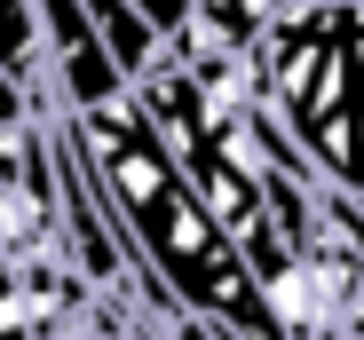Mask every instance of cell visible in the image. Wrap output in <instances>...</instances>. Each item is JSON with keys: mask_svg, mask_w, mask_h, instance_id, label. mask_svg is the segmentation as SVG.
<instances>
[{"mask_svg": "<svg viewBox=\"0 0 364 340\" xmlns=\"http://www.w3.org/2000/svg\"><path fill=\"white\" fill-rule=\"evenodd\" d=\"M80 150L103 182V206L119 214V238L135 246V261H151V277L182 301V317H214L237 340H285L246 238L206 206V190L182 175L174 143L151 127V111L135 95L111 111H87Z\"/></svg>", "mask_w": 364, "mask_h": 340, "instance_id": "cell-1", "label": "cell"}, {"mask_svg": "<svg viewBox=\"0 0 364 340\" xmlns=\"http://www.w3.org/2000/svg\"><path fill=\"white\" fill-rule=\"evenodd\" d=\"M254 79L317 175L364 198V0H309L262 48Z\"/></svg>", "mask_w": 364, "mask_h": 340, "instance_id": "cell-2", "label": "cell"}, {"mask_svg": "<svg viewBox=\"0 0 364 340\" xmlns=\"http://www.w3.org/2000/svg\"><path fill=\"white\" fill-rule=\"evenodd\" d=\"M40 40H48V87L55 103L72 111V119H87V111H111V103H127V72L111 64V48H103V24L87 0H40Z\"/></svg>", "mask_w": 364, "mask_h": 340, "instance_id": "cell-3", "label": "cell"}, {"mask_svg": "<svg viewBox=\"0 0 364 340\" xmlns=\"http://www.w3.org/2000/svg\"><path fill=\"white\" fill-rule=\"evenodd\" d=\"M87 9H95V24H103V48H111V64L119 72H127V87H143L159 64H166V55H174V40L135 9V0H87Z\"/></svg>", "mask_w": 364, "mask_h": 340, "instance_id": "cell-4", "label": "cell"}, {"mask_svg": "<svg viewBox=\"0 0 364 340\" xmlns=\"http://www.w3.org/2000/svg\"><path fill=\"white\" fill-rule=\"evenodd\" d=\"M0 64L16 79H32L40 95H55L48 87V40H40V0H0Z\"/></svg>", "mask_w": 364, "mask_h": 340, "instance_id": "cell-5", "label": "cell"}, {"mask_svg": "<svg viewBox=\"0 0 364 340\" xmlns=\"http://www.w3.org/2000/svg\"><path fill=\"white\" fill-rule=\"evenodd\" d=\"M0 340H40V317H32V261H0Z\"/></svg>", "mask_w": 364, "mask_h": 340, "instance_id": "cell-6", "label": "cell"}, {"mask_svg": "<svg viewBox=\"0 0 364 340\" xmlns=\"http://www.w3.org/2000/svg\"><path fill=\"white\" fill-rule=\"evenodd\" d=\"M55 95H40L32 79H16L9 64H0V135H24V127H40V119H55Z\"/></svg>", "mask_w": 364, "mask_h": 340, "instance_id": "cell-7", "label": "cell"}, {"mask_svg": "<svg viewBox=\"0 0 364 340\" xmlns=\"http://www.w3.org/2000/svg\"><path fill=\"white\" fill-rule=\"evenodd\" d=\"M135 9H143V16H151V24H159V32H166L174 48L198 32V0H135Z\"/></svg>", "mask_w": 364, "mask_h": 340, "instance_id": "cell-8", "label": "cell"}, {"mask_svg": "<svg viewBox=\"0 0 364 340\" xmlns=\"http://www.w3.org/2000/svg\"><path fill=\"white\" fill-rule=\"evenodd\" d=\"M159 340H237V332H230V324H214V317H174Z\"/></svg>", "mask_w": 364, "mask_h": 340, "instance_id": "cell-9", "label": "cell"}, {"mask_svg": "<svg viewBox=\"0 0 364 340\" xmlns=\"http://www.w3.org/2000/svg\"><path fill=\"white\" fill-rule=\"evenodd\" d=\"M24 135H32V127H24ZM24 135H0V190H9V175H16V143H24Z\"/></svg>", "mask_w": 364, "mask_h": 340, "instance_id": "cell-10", "label": "cell"}]
</instances>
